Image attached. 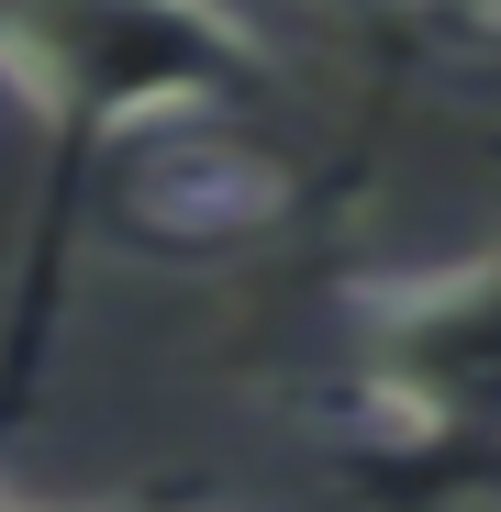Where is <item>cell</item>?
I'll list each match as a JSON object with an SVG mask.
<instances>
[{
	"label": "cell",
	"instance_id": "1",
	"mask_svg": "<svg viewBox=\"0 0 501 512\" xmlns=\"http://www.w3.org/2000/svg\"><path fill=\"white\" fill-rule=\"evenodd\" d=\"M279 78L234 0H0V101L45 145H134L156 123H223Z\"/></svg>",
	"mask_w": 501,
	"mask_h": 512
},
{
	"label": "cell",
	"instance_id": "4",
	"mask_svg": "<svg viewBox=\"0 0 501 512\" xmlns=\"http://www.w3.org/2000/svg\"><path fill=\"white\" fill-rule=\"evenodd\" d=\"M379 12L424 23V34H446V45H501V0H379Z\"/></svg>",
	"mask_w": 501,
	"mask_h": 512
},
{
	"label": "cell",
	"instance_id": "5",
	"mask_svg": "<svg viewBox=\"0 0 501 512\" xmlns=\"http://www.w3.org/2000/svg\"><path fill=\"white\" fill-rule=\"evenodd\" d=\"M0 512H34V501H23V490H0Z\"/></svg>",
	"mask_w": 501,
	"mask_h": 512
},
{
	"label": "cell",
	"instance_id": "3",
	"mask_svg": "<svg viewBox=\"0 0 501 512\" xmlns=\"http://www.w3.org/2000/svg\"><path fill=\"white\" fill-rule=\"evenodd\" d=\"M112 212L167 256H223V245H257L290 212V179L234 123H156L112 167Z\"/></svg>",
	"mask_w": 501,
	"mask_h": 512
},
{
	"label": "cell",
	"instance_id": "2",
	"mask_svg": "<svg viewBox=\"0 0 501 512\" xmlns=\"http://www.w3.org/2000/svg\"><path fill=\"white\" fill-rule=\"evenodd\" d=\"M357 401L412 446L501 457V245L346 290Z\"/></svg>",
	"mask_w": 501,
	"mask_h": 512
}]
</instances>
